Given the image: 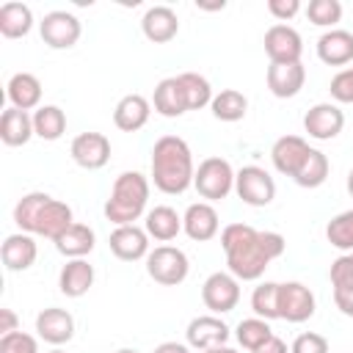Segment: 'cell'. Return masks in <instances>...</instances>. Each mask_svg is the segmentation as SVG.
I'll return each instance as SVG.
<instances>
[{"mask_svg": "<svg viewBox=\"0 0 353 353\" xmlns=\"http://www.w3.org/2000/svg\"><path fill=\"white\" fill-rule=\"evenodd\" d=\"M193 157L190 146L179 135H163L157 138L152 149V179L154 188L163 193H182L193 182Z\"/></svg>", "mask_w": 353, "mask_h": 353, "instance_id": "obj_1", "label": "cell"}, {"mask_svg": "<svg viewBox=\"0 0 353 353\" xmlns=\"http://www.w3.org/2000/svg\"><path fill=\"white\" fill-rule=\"evenodd\" d=\"M284 237L279 232H251L243 243L226 248V265L232 270V276L251 281L259 279L265 273V268L284 254Z\"/></svg>", "mask_w": 353, "mask_h": 353, "instance_id": "obj_2", "label": "cell"}, {"mask_svg": "<svg viewBox=\"0 0 353 353\" xmlns=\"http://www.w3.org/2000/svg\"><path fill=\"white\" fill-rule=\"evenodd\" d=\"M149 199V182L138 171H124L116 176L110 199L105 201V218L113 221L116 226H130L132 221L141 218L143 207Z\"/></svg>", "mask_w": 353, "mask_h": 353, "instance_id": "obj_3", "label": "cell"}, {"mask_svg": "<svg viewBox=\"0 0 353 353\" xmlns=\"http://www.w3.org/2000/svg\"><path fill=\"white\" fill-rule=\"evenodd\" d=\"M193 185L201 199L218 201L234 188V171L223 157H207L199 163V168L193 174Z\"/></svg>", "mask_w": 353, "mask_h": 353, "instance_id": "obj_4", "label": "cell"}, {"mask_svg": "<svg viewBox=\"0 0 353 353\" xmlns=\"http://www.w3.org/2000/svg\"><path fill=\"white\" fill-rule=\"evenodd\" d=\"M146 273L163 287H176L188 276V256L174 245H157L146 256Z\"/></svg>", "mask_w": 353, "mask_h": 353, "instance_id": "obj_5", "label": "cell"}, {"mask_svg": "<svg viewBox=\"0 0 353 353\" xmlns=\"http://www.w3.org/2000/svg\"><path fill=\"white\" fill-rule=\"evenodd\" d=\"M234 190H237V196H240L245 204H251V207H265V204H270L273 196H276V182H273V176H270L265 168H259V165H245V168H240V171L234 174Z\"/></svg>", "mask_w": 353, "mask_h": 353, "instance_id": "obj_6", "label": "cell"}, {"mask_svg": "<svg viewBox=\"0 0 353 353\" xmlns=\"http://www.w3.org/2000/svg\"><path fill=\"white\" fill-rule=\"evenodd\" d=\"M265 52L270 58V63H295L301 61L303 52V41L301 33L284 22H276L268 28L265 33Z\"/></svg>", "mask_w": 353, "mask_h": 353, "instance_id": "obj_7", "label": "cell"}, {"mask_svg": "<svg viewBox=\"0 0 353 353\" xmlns=\"http://www.w3.org/2000/svg\"><path fill=\"white\" fill-rule=\"evenodd\" d=\"M41 39L52 50H69L80 39V19L69 11H50L41 19Z\"/></svg>", "mask_w": 353, "mask_h": 353, "instance_id": "obj_8", "label": "cell"}, {"mask_svg": "<svg viewBox=\"0 0 353 353\" xmlns=\"http://www.w3.org/2000/svg\"><path fill=\"white\" fill-rule=\"evenodd\" d=\"M314 314V295L301 281L279 284V317L287 323H303Z\"/></svg>", "mask_w": 353, "mask_h": 353, "instance_id": "obj_9", "label": "cell"}, {"mask_svg": "<svg viewBox=\"0 0 353 353\" xmlns=\"http://www.w3.org/2000/svg\"><path fill=\"white\" fill-rule=\"evenodd\" d=\"M201 298H204V306L215 314H223V312H232L240 301V287H237V279L229 276V273H212L207 276L204 287H201Z\"/></svg>", "mask_w": 353, "mask_h": 353, "instance_id": "obj_10", "label": "cell"}, {"mask_svg": "<svg viewBox=\"0 0 353 353\" xmlns=\"http://www.w3.org/2000/svg\"><path fill=\"white\" fill-rule=\"evenodd\" d=\"M342 127H345V113L331 102H320V105L309 108L303 116V130L317 141L336 138L342 132Z\"/></svg>", "mask_w": 353, "mask_h": 353, "instance_id": "obj_11", "label": "cell"}, {"mask_svg": "<svg viewBox=\"0 0 353 353\" xmlns=\"http://www.w3.org/2000/svg\"><path fill=\"white\" fill-rule=\"evenodd\" d=\"M72 157H74L77 165H83L88 171L102 168L110 160V141H108V135H102V132H80L72 141Z\"/></svg>", "mask_w": 353, "mask_h": 353, "instance_id": "obj_12", "label": "cell"}, {"mask_svg": "<svg viewBox=\"0 0 353 353\" xmlns=\"http://www.w3.org/2000/svg\"><path fill=\"white\" fill-rule=\"evenodd\" d=\"M306 80V69L301 61L295 63H270L268 66V88L273 97L279 99H290L303 88Z\"/></svg>", "mask_w": 353, "mask_h": 353, "instance_id": "obj_13", "label": "cell"}, {"mask_svg": "<svg viewBox=\"0 0 353 353\" xmlns=\"http://www.w3.org/2000/svg\"><path fill=\"white\" fill-rule=\"evenodd\" d=\"M306 154H309V143L301 135H281L273 143V149H270V157H273L276 171H281L287 176H295L298 174V168L303 165Z\"/></svg>", "mask_w": 353, "mask_h": 353, "instance_id": "obj_14", "label": "cell"}, {"mask_svg": "<svg viewBox=\"0 0 353 353\" xmlns=\"http://www.w3.org/2000/svg\"><path fill=\"white\" fill-rule=\"evenodd\" d=\"M36 331H39V336H41L44 342H50V345H63V342H69L72 334H74V320H72V314H69L66 309L50 306V309H44V312H39V317H36Z\"/></svg>", "mask_w": 353, "mask_h": 353, "instance_id": "obj_15", "label": "cell"}, {"mask_svg": "<svg viewBox=\"0 0 353 353\" xmlns=\"http://www.w3.org/2000/svg\"><path fill=\"white\" fill-rule=\"evenodd\" d=\"M149 248V234L146 229H138L135 223L130 226H116L110 234V251L121 259V262H135L146 254Z\"/></svg>", "mask_w": 353, "mask_h": 353, "instance_id": "obj_16", "label": "cell"}, {"mask_svg": "<svg viewBox=\"0 0 353 353\" xmlns=\"http://www.w3.org/2000/svg\"><path fill=\"white\" fill-rule=\"evenodd\" d=\"M226 339H229V325H226L221 317H215V314L196 317V320H190V325H188V342H190L193 347L207 350V347L223 345Z\"/></svg>", "mask_w": 353, "mask_h": 353, "instance_id": "obj_17", "label": "cell"}, {"mask_svg": "<svg viewBox=\"0 0 353 353\" xmlns=\"http://www.w3.org/2000/svg\"><path fill=\"white\" fill-rule=\"evenodd\" d=\"M143 36L154 44H165L171 41L176 33H179V19H176V11L168 8V6H154L143 14Z\"/></svg>", "mask_w": 353, "mask_h": 353, "instance_id": "obj_18", "label": "cell"}, {"mask_svg": "<svg viewBox=\"0 0 353 353\" xmlns=\"http://www.w3.org/2000/svg\"><path fill=\"white\" fill-rule=\"evenodd\" d=\"M182 226H185V232H188L190 240H199V243L212 240L215 232H218V212L207 201L190 204L188 212H185V218H182Z\"/></svg>", "mask_w": 353, "mask_h": 353, "instance_id": "obj_19", "label": "cell"}, {"mask_svg": "<svg viewBox=\"0 0 353 353\" xmlns=\"http://www.w3.org/2000/svg\"><path fill=\"white\" fill-rule=\"evenodd\" d=\"M149 119V99L141 94H127L119 99L116 110H113V124L121 132H135L146 124Z\"/></svg>", "mask_w": 353, "mask_h": 353, "instance_id": "obj_20", "label": "cell"}, {"mask_svg": "<svg viewBox=\"0 0 353 353\" xmlns=\"http://www.w3.org/2000/svg\"><path fill=\"white\" fill-rule=\"evenodd\" d=\"M30 135H36L33 130V119L28 116V110L19 108H8L0 116V138L6 146H25L30 141Z\"/></svg>", "mask_w": 353, "mask_h": 353, "instance_id": "obj_21", "label": "cell"}, {"mask_svg": "<svg viewBox=\"0 0 353 353\" xmlns=\"http://www.w3.org/2000/svg\"><path fill=\"white\" fill-rule=\"evenodd\" d=\"M317 55L328 66H342L353 61V33L347 30H328L317 41Z\"/></svg>", "mask_w": 353, "mask_h": 353, "instance_id": "obj_22", "label": "cell"}, {"mask_svg": "<svg viewBox=\"0 0 353 353\" xmlns=\"http://www.w3.org/2000/svg\"><path fill=\"white\" fill-rule=\"evenodd\" d=\"M152 102H154V110H157L160 116H165V119L182 116V113L188 110V102H185V91H182V85H179V77H165V80H160V83L154 85Z\"/></svg>", "mask_w": 353, "mask_h": 353, "instance_id": "obj_23", "label": "cell"}, {"mask_svg": "<svg viewBox=\"0 0 353 353\" xmlns=\"http://www.w3.org/2000/svg\"><path fill=\"white\" fill-rule=\"evenodd\" d=\"M0 259L8 270H28L36 262V240L30 234H8L0 248Z\"/></svg>", "mask_w": 353, "mask_h": 353, "instance_id": "obj_24", "label": "cell"}, {"mask_svg": "<svg viewBox=\"0 0 353 353\" xmlns=\"http://www.w3.org/2000/svg\"><path fill=\"white\" fill-rule=\"evenodd\" d=\"M94 284V268L85 262V259H72L61 268V276H58V287L66 298H80L91 290Z\"/></svg>", "mask_w": 353, "mask_h": 353, "instance_id": "obj_25", "label": "cell"}, {"mask_svg": "<svg viewBox=\"0 0 353 353\" xmlns=\"http://www.w3.org/2000/svg\"><path fill=\"white\" fill-rule=\"evenodd\" d=\"M72 223H74V218H72V207H69L66 201L50 199V204L44 207V212H41V218H39L36 234H44V237H50V240L55 243Z\"/></svg>", "mask_w": 353, "mask_h": 353, "instance_id": "obj_26", "label": "cell"}, {"mask_svg": "<svg viewBox=\"0 0 353 353\" xmlns=\"http://www.w3.org/2000/svg\"><path fill=\"white\" fill-rule=\"evenodd\" d=\"M94 229L85 226V223H72L58 240H55V248L63 254V256H72V259H83L85 254H91L94 248Z\"/></svg>", "mask_w": 353, "mask_h": 353, "instance_id": "obj_27", "label": "cell"}, {"mask_svg": "<svg viewBox=\"0 0 353 353\" xmlns=\"http://www.w3.org/2000/svg\"><path fill=\"white\" fill-rule=\"evenodd\" d=\"M8 99L14 102V108L19 110H30L39 105L41 99V83L36 74L30 72H17L11 80H8Z\"/></svg>", "mask_w": 353, "mask_h": 353, "instance_id": "obj_28", "label": "cell"}, {"mask_svg": "<svg viewBox=\"0 0 353 353\" xmlns=\"http://www.w3.org/2000/svg\"><path fill=\"white\" fill-rule=\"evenodd\" d=\"M179 229H182V218L176 215L174 207L160 204V207L149 210V215H146V234H152L154 240L168 243V240H174L179 234Z\"/></svg>", "mask_w": 353, "mask_h": 353, "instance_id": "obj_29", "label": "cell"}, {"mask_svg": "<svg viewBox=\"0 0 353 353\" xmlns=\"http://www.w3.org/2000/svg\"><path fill=\"white\" fill-rule=\"evenodd\" d=\"M30 25H33V14H30V8L25 3L11 0V3H3L0 6V33L6 39L25 36L30 30Z\"/></svg>", "mask_w": 353, "mask_h": 353, "instance_id": "obj_30", "label": "cell"}, {"mask_svg": "<svg viewBox=\"0 0 353 353\" xmlns=\"http://www.w3.org/2000/svg\"><path fill=\"white\" fill-rule=\"evenodd\" d=\"M50 199H52V196L39 193V190H33V193L22 196V199L17 201V207H14V223H17L22 232H36L39 218H41L44 207L50 204Z\"/></svg>", "mask_w": 353, "mask_h": 353, "instance_id": "obj_31", "label": "cell"}, {"mask_svg": "<svg viewBox=\"0 0 353 353\" xmlns=\"http://www.w3.org/2000/svg\"><path fill=\"white\" fill-rule=\"evenodd\" d=\"M210 105H212V116L221 119V121H240L248 110V99L237 88H223L221 94L212 97Z\"/></svg>", "mask_w": 353, "mask_h": 353, "instance_id": "obj_32", "label": "cell"}, {"mask_svg": "<svg viewBox=\"0 0 353 353\" xmlns=\"http://www.w3.org/2000/svg\"><path fill=\"white\" fill-rule=\"evenodd\" d=\"M33 130L44 141H58L66 130V113L58 105H41L33 113Z\"/></svg>", "mask_w": 353, "mask_h": 353, "instance_id": "obj_33", "label": "cell"}, {"mask_svg": "<svg viewBox=\"0 0 353 353\" xmlns=\"http://www.w3.org/2000/svg\"><path fill=\"white\" fill-rule=\"evenodd\" d=\"M325 176H328V157L323 152H317V149H309L303 165L298 168V174L292 179L301 188H320L325 182Z\"/></svg>", "mask_w": 353, "mask_h": 353, "instance_id": "obj_34", "label": "cell"}, {"mask_svg": "<svg viewBox=\"0 0 353 353\" xmlns=\"http://www.w3.org/2000/svg\"><path fill=\"white\" fill-rule=\"evenodd\" d=\"M179 85L185 91V102H188V110H199L204 105L212 102V88L207 83V77H201L199 72H185L179 74Z\"/></svg>", "mask_w": 353, "mask_h": 353, "instance_id": "obj_35", "label": "cell"}, {"mask_svg": "<svg viewBox=\"0 0 353 353\" xmlns=\"http://www.w3.org/2000/svg\"><path fill=\"white\" fill-rule=\"evenodd\" d=\"M251 309L262 320H276L279 317V284L276 281L259 284L254 290V295H251Z\"/></svg>", "mask_w": 353, "mask_h": 353, "instance_id": "obj_36", "label": "cell"}, {"mask_svg": "<svg viewBox=\"0 0 353 353\" xmlns=\"http://www.w3.org/2000/svg\"><path fill=\"white\" fill-rule=\"evenodd\" d=\"M270 336H273V331H270L268 320H262V317H248V320H243V323L237 325V342H240L243 347H248L251 353H254L259 345H265Z\"/></svg>", "mask_w": 353, "mask_h": 353, "instance_id": "obj_37", "label": "cell"}, {"mask_svg": "<svg viewBox=\"0 0 353 353\" xmlns=\"http://www.w3.org/2000/svg\"><path fill=\"white\" fill-rule=\"evenodd\" d=\"M325 237L334 248L350 251L353 248V210L339 212L336 218H331L328 226H325Z\"/></svg>", "mask_w": 353, "mask_h": 353, "instance_id": "obj_38", "label": "cell"}, {"mask_svg": "<svg viewBox=\"0 0 353 353\" xmlns=\"http://www.w3.org/2000/svg\"><path fill=\"white\" fill-rule=\"evenodd\" d=\"M306 17L309 22L325 28V25H336L342 19V3L339 0H312L306 6Z\"/></svg>", "mask_w": 353, "mask_h": 353, "instance_id": "obj_39", "label": "cell"}, {"mask_svg": "<svg viewBox=\"0 0 353 353\" xmlns=\"http://www.w3.org/2000/svg\"><path fill=\"white\" fill-rule=\"evenodd\" d=\"M331 284L334 295H350L353 292V254H342L331 265Z\"/></svg>", "mask_w": 353, "mask_h": 353, "instance_id": "obj_40", "label": "cell"}, {"mask_svg": "<svg viewBox=\"0 0 353 353\" xmlns=\"http://www.w3.org/2000/svg\"><path fill=\"white\" fill-rule=\"evenodd\" d=\"M0 353H39V347L30 334L14 331V334L0 336Z\"/></svg>", "mask_w": 353, "mask_h": 353, "instance_id": "obj_41", "label": "cell"}, {"mask_svg": "<svg viewBox=\"0 0 353 353\" xmlns=\"http://www.w3.org/2000/svg\"><path fill=\"white\" fill-rule=\"evenodd\" d=\"M290 353H328V339L323 334H314V331H306L301 336H295Z\"/></svg>", "mask_w": 353, "mask_h": 353, "instance_id": "obj_42", "label": "cell"}, {"mask_svg": "<svg viewBox=\"0 0 353 353\" xmlns=\"http://www.w3.org/2000/svg\"><path fill=\"white\" fill-rule=\"evenodd\" d=\"M331 97L336 102H353V69H342L331 80Z\"/></svg>", "mask_w": 353, "mask_h": 353, "instance_id": "obj_43", "label": "cell"}, {"mask_svg": "<svg viewBox=\"0 0 353 353\" xmlns=\"http://www.w3.org/2000/svg\"><path fill=\"white\" fill-rule=\"evenodd\" d=\"M251 232H254V226H248V223H229V226L221 232V245H223V251L232 248V245H237V243H243Z\"/></svg>", "mask_w": 353, "mask_h": 353, "instance_id": "obj_44", "label": "cell"}, {"mask_svg": "<svg viewBox=\"0 0 353 353\" xmlns=\"http://www.w3.org/2000/svg\"><path fill=\"white\" fill-rule=\"evenodd\" d=\"M268 11H270L279 22H287V19H292V17L301 11V3H298V0H268Z\"/></svg>", "mask_w": 353, "mask_h": 353, "instance_id": "obj_45", "label": "cell"}, {"mask_svg": "<svg viewBox=\"0 0 353 353\" xmlns=\"http://www.w3.org/2000/svg\"><path fill=\"white\" fill-rule=\"evenodd\" d=\"M17 325H19L17 314H14V312H11L8 306H3V309H0V336H6V334H14V331H19Z\"/></svg>", "mask_w": 353, "mask_h": 353, "instance_id": "obj_46", "label": "cell"}, {"mask_svg": "<svg viewBox=\"0 0 353 353\" xmlns=\"http://www.w3.org/2000/svg\"><path fill=\"white\" fill-rule=\"evenodd\" d=\"M254 353H287V345H284V342H281V339L273 334V336H270L265 345H259Z\"/></svg>", "mask_w": 353, "mask_h": 353, "instance_id": "obj_47", "label": "cell"}, {"mask_svg": "<svg viewBox=\"0 0 353 353\" xmlns=\"http://www.w3.org/2000/svg\"><path fill=\"white\" fill-rule=\"evenodd\" d=\"M334 303H336V309H339L342 314L353 317V292H350V295H334Z\"/></svg>", "mask_w": 353, "mask_h": 353, "instance_id": "obj_48", "label": "cell"}, {"mask_svg": "<svg viewBox=\"0 0 353 353\" xmlns=\"http://www.w3.org/2000/svg\"><path fill=\"white\" fill-rule=\"evenodd\" d=\"M154 353H188V347L179 345V342H163V345L154 347Z\"/></svg>", "mask_w": 353, "mask_h": 353, "instance_id": "obj_49", "label": "cell"}, {"mask_svg": "<svg viewBox=\"0 0 353 353\" xmlns=\"http://www.w3.org/2000/svg\"><path fill=\"white\" fill-rule=\"evenodd\" d=\"M199 8H204V11H218V8H223V0H218V3H204V0H199Z\"/></svg>", "mask_w": 353, "mask_h": 353, "instance_id": "obj_50", "label": "cell"}, {"mask_svg": "<svg viewBox=\"0 0 353 353\" xmlns=\"http://www.w3.org/2000/svg\"><path fill=\"white\" fill-rule=\"evenodd\" d=\"M201 353H237L234 347H226V345H218V347H207V350H201Z\"/></svg>", "mask_w": 353, "mask_h": 353, "instance_id": "obj_51", "label": "cell"}, {"mask_svg": "<svg viewBox=\"0 0 353 353\" xmlns=\"http://www.w3.org/2000/svg\"><path fill=\"white\" fill-rule=\"evenodd\" d=\"M347 193L353 196V168H350V174H347Z\"/></svg>", "mask_w": 353, "mask_h": 353, "instance_id": "obj_52", "label": "cell"}, {"mask_svg": "<svg viewBox=\"0 0 353 353\" xmlns=\"http://www.w3.org/2000/svg\"><path fill=\"white\" fill-rule=\"evenodd\" d=\"M116 353H138V350H130V347H121V350H116Z\"/></svg>", "mask_w": 353, "mask_h": 353, "instance_id": "obj_53", "label": "cell"}, {"mask_svg": "<svg viewBox=\"0 0 353 353\" xmlns=\"http://www.w3.org/2000/svg\"><path fill=\"white\" fill-rule=\"evenodd\" d=\"M50 353H63V350H50Z\"/></svg>", "mask_w": 353, "mask_h": 353, "instance_id": "obj_54", "label": "cell"}]
</instances>
